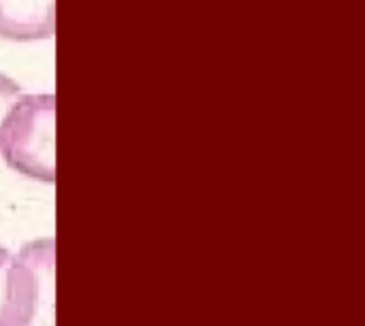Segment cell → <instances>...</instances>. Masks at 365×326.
<instances>
[{
    "instance_id": "obj_1",
    "label": "cell",
    "mask_w": 365,
    "mask_h": 326,
    "mask_svg": "<svg viewBox=\"0 0 365 326\" xmlns=\"http://www.w3.org/2000/svg\"><path fill=\"white\" fill-rule=\"evenodd\" d=\"M56 98L21 96L0 124V154L17 173L53 184L56 179Z\"/></svg>"
},
{
    "instance_id": "obj_2",
    "label": "cell",
    "mask_w": 365,
    "mask_h": 326,
    "mask_svg": "<svg viewBox=\"0 0 365 326\" xmlns=\"http://www.w3.org/2000/svg\"><path fill=\"white\" fill-rule=\"evenodd\" d=\"M0 326H56V246L38 239L11 258Z\"/></svg>"
},
{
    "instance_id": "obj_3",
    "label": "cell",
    "mask_w": 365,
    "mask_h": 326,
    "mask_svg": "<svg viewBox=\"0 0 365 326\" xmlns=\"http://www.w3.org/2000/svg\"><path fill=\"white\" fill-rule=\"evenodd\" d=\"M56 30V0H0V38L43 41Z\"/></svg>"
},
{
    "instance_id": "obj_4",
    "label": "cell",
    "mask_w": 365,
    "mask_h": 326,
    "mask_svg": "<svg viewBox=\"0 0 365 326\" xmlns=\"http://www.w3.org/2000/svg\"><path fill=\"white\" fill-rule=\"evenodd\" d=\"M21 88L6 75H0V124L11 111V107L21 98Z\"/></svg>"
},
{
    "instance_id": "obj_5",
    "label": "cell",
    "mask_w": 365,
    "mask_h": 326,
    "mask_svg": "<svg viewBox=\"0 0 365 326\" xmlns=\"http://www.w3.org/2000/svg\"><path fill=\"white\" fill-rule=\"evenodd\" d=\"M11 254L0 248V305H2V297H4V288H6V275H9V267H11Z\"/></svg>"
}]
</instances>
